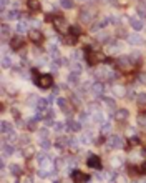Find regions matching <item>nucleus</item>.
<instances>
[{"label":"nucleus","instance_id":"f257e3e1","mask_svg":"<svg viewBox=\"0 0 146 183\" xmlns=\"http://www.w3.org/2000/svg\"><path fill=\"white\" fill-rule=\"evenodd\" d=\"M106 143H108L110 148H123V147H124V140L120 135H111Z\"/></svg>","mask_w":146,"mask_h":183},{"label":"nucleus","instance_id":"f03ea898","mask_svg":"<svg viewBox=\"0 0 146 183\" xmlns=\"http://www.w3.org/2000/svg\"><path fill=\"white\" fill-rule=\"evenodd\" d=\"M116 65H118L121 70H124V72H130V70H133V60H131L130 57H120Z\"/></svg>","mask_w":146,"mask_h":183},{"label":"nucleus","instance_id":"7ed1b4c3","mask_svg":"<svg viewBox=\"0 0 146 183\" xmlns=\"http://www.w3.org/2000/svg\"><path fill=\"white\" fill-rule=\"evenodd\" d=\"M52 85H53L52 75H48V73H43V75L38 77V87H40V88H50Z\"/></svg>","mask_w":146,"mask_h":183},{"label":"nucleus","instance_id":"20e7f679","mask_svg":"<svg viewBox=\"0 0 146 183\" xmlns=\"http://www.w3.org/2000/svg\"><path fill=\"white\" fill-rule=\"evenodd\" d=\"M72 180L75 183H87L90 180V177H88L87 173H83V171H80V170H73L72 171Z\"/></svg>","mask_w":146,"mask_h":183},{"label":"nucleus","instance_id":"39448f33","mask_svg":"<svg viewBox=\"0 0 146 183\" xmlns=\"http://www.w3.org/2000/svg\"><path fill=\"white\" fill-rule=\"evenodd\" d=\"M53 25H55L56 32H60V33H63L66 30V27H68L63 17H53Z\"/></svg>","mask_w":146,"mask_h":183},{"label":"nucleus","instance_id":"423d86ee","mask_svg":"<svg viewBox=\"0 0 146 183\" xmlns=\"http://www.w3.org/2000/svg\"><path fill=\"white\" fill-rule=\"evenodd\" d=\"M87 165L90 168H97V170H100V168H101V160H100V157H97V155H90V157L87 158Z\"/></svg>","mask_w":146,"mask_h":183},{"label":"nucleus","instance_id":"0eeeda50","mask_svg":"<svg viewBox=\"0 0 146 183\" xmlns=\"http://www.w3.org/2000/svg\"><path fill=\"white\" fill-rule=\"evenodd\" d=\"M90 92L95 95V97H100V95H101L103 92H105V85H103L101 82H95V83H91Z\"/></svg>","mask_w":146,"mask_h":183},{"label":"nucleus","instance_id":"6e6552de","mask_svg":"<svg viewBox=\"0 0 146 183\" xmlns=\"http://www.w3.org/2000/svg\"><path fill=\"white\" fill-rule=\"evenodd\" d=\"M28 37H30V40L33 42V43H42V40H43V35L38 30H30L28 32Z\"/></svg>","mask_w":146,"mask_h":183},{"label":"nucleus","instance_id":"1a4fd4ad","mask_svg":"<svg viewBox=\"0 0 146 183\" xmlns=\"http://www.w3.org/2000/svg\"><path fill=\"white\" fill-rule=\"evenodd\" d=\"M80 19H81V22L88 23V22H91V20L95 19V12L93 10H83V12L80 13Z\"/></svg>","mask_w":146,"mask_h":183},{"label":"nucleus","instance_id":"9d476101","mask_svg":"<svg viewBox=\"0 0 146 183\" xmlns=\"http://www.w3.org/2000/svg\"><path fill=\"white\" fill-rule=\"evenodd\" d=\"M128 117H130V112L124 110V108H120L118 112H115V118H116L118 122H126Z\"/></svg>","mask_w":146,"mask_h":183},{"label":"nucleus","instance_id":"9b49d317","mask_svg":"<svg viewBox=\"0 0 146 183\" xmlns=\"http://www.w3.org/2000/svg\"><path fill=\"white\" fill-rule=\"evenodd\" d=\"M66 128H68L70 132H80V130H81V123L75 122V120H72V118H68V120H66Z\"/></svg>","mask_w":146,"mask_h":183},{"label":"nucleus","instance_id":"f8f14e48","mask_svg":"<svg viewBox=\"0 0 146 183\" xmlns=\"http://www.w3.org/2000/svg\"><path fill=\"white\" fill-rule=\"evenodd\" d=\"M23 42L25 40L22 37H12V38H10V47H12L13 50H19V48H22Z\"/></svg>","mask_w":146,"mask_h":183},{"label":"nucleus","instance_id":"ddd939ff","mask_svg":"<svg viewBox=\"0 0 146 183\" xmlns=\"http://www.w3.org/2000/svg\"><path fill=\"white\" fill-rule=\"evenodd\" d=\"M130 25H131V29H134L136 32H140L144 27L143 22H141V19H138V17H131V19H130Z\"/></svg>","mask_w":146,"mask_h":183},{"label":"nucleus","instance_id":"4468645a","mask_svg":"<svg viewBox=\"0 0 146 183\" xmlns=\"http://www.w3.org/2000/svg\"><path fill=\"white\" fill-rule=\"evenodd\" d=\"M128 42H130L131 45H141L143 43V38L138 33H134V35H128Z\"/></svg>","mask_w":146,"mask_h":183},{"label":"nucleus","instance_id":"2eb2a0df","mask_svg":"<svg viewBox=\"0 0 146 183\" xmlns=\"http://www.w3.org/2000/svg\"><path fill=\"white\" fill-rule=\"evenodd\" d=\"M27 5L32 12H38V10H40V2H38V0H28Z\"/></svg>","mask_w":146,"mask_h":183},{"label":"nucleus","instance_id":"dca6fc26","mask_svg":"<svg viewBox=\"0 0 146 183\" xmlns=\"http://www.w3.org/2000/svg\"><path fill=\"white\" fill-rule=\"evenodd\" d=\"M37 161H38V165H42V167H47V165L50 163V161H48V157H47L45 153L37 155Z\"/></svg>","mask_w":146,"mask_h":183},{"label":"nucleus","instance_id":"f3484780","mask_svg":"<svg viewBox=\"0 0 146 183\" xmlns=\"http://www.w3.org/2000/svg\"><path fill=\"white\" fill-rule=\"evenodd\" d=\"M103 105H105L108 110H115V100L108 97H103Z\"/></svg>","mask_w":146,"mask_h":183},{"label":"nucleus","instance_id":"a211bd4d","mask_svg":"<svg viewBox=\"0 0 146 183\" xmlns=\"http://www.w3.org/2000/svg\"><path fill=\"white\" fill-rule=\"evenodd\" d=\"M2 148H3V153H5V155H13V152H15L13 145H10V143H7V142H3Z\"/></svg>","mask_w":146,"mask_h":183},{"label":"nucleus","instance_id":"6ab92c4d","mask_svg":"<svg viewBox=\"0 0 146 183\" xmlns=\"http://www.w3.org/2000/svg\"><path fill=\"white\" fill-rule=\"evenodd\" d=\"M38 100H40V98H38L37 95H30V97L27 98V105H28V107H37Z\"/></svg>","mask_w":146,"mask_h":183},{"label":"nucleus","instance_id":"aec40b11","mask_svg":"<svg viewBox=\"0 0 146 183\" xmlns=\"http://www.w3.org/2000/svg\"><path fill=\"white\" fill-rule=\"evenodd\" d=\"M136 103L140 105V107H144V105H146V93H144V92L138 93V97H136Z\"/></svg>","mask_w":146,"mask_h":183},{"label":"nucleus","instance_id":"412c9836","mask_svg":"<svg viewBox=\"0 0 146 183\" xmlns=\"http://www.w3.org/2000/svg\"><path fill=\"white\" fill-rule=\"evenodd\" d=\"M48 103H50L48 100H45V98H40V100H38V103H37V108H38L40 112H43V110H47Z\"/></svg>","mask_w":146,"mask_h":183},{"label":"nucleus","instance_id":"4be33fe9","mask_svg":"<svg viewBox=\"0 0 146 183\" xmlns=\"http://www.w3.org/2000/svg\"><path fill=\"white\" fill-rule=\"evenodd\" d=\"M33 153H35V148L32 145H27V148H23V157L25 158H32Z\"/></svg>","mask_w":146,"mask_h":183},{"label":"nucleus","instance_id":"5701e85b","mask_svg":"<svg viewBox=\"0 0 146 183\" xmlns=\"http://www.w3.org/2000/svg\"><path fill=\"white\" fill-rule=\"evenodd\" d=\"M48 54L52 55L55 60H58V57H60V52H58V48L55 47V45H50V48H48Z\"/></svg>","mask_w":146,"mask_h":183},{"label":"nucleus","instance_id":"b1692460","mask_svg":"<svg viewBox=\"0 0 146 183\" xmlns=\"http://www.w3.org/2000/svg\"><path fill=\"white\" fill-rule=\"evenodd\" d=\"M10 132H13V130H12V125H10L8 122H5V120H3V122H2V133L8 135Z\"/></svg>","mask_w":146,"mask_h":183},{"label":"nucleus","instance_id":"393cba45","mask_svg":"<svg viewBox=\"0 0 146 183\" xmlns=\"http://www.w3.org/2000/svg\"><path fill=\"white\" fill-rule=\"evenodd\" d=\"M83 70V65H81L80 62H75V63H72V73H78L80 75V72Z\"/></svg>","mask_w":146,"mask_h":183},{"label":"nucleus","instance_id":"a878e982","mask_svg":"<svg viewBox=\"0 0 146 183\" xmlns=\"http://www.w3.org/2000/svg\"><path fill=\"white\" fill-rule=\"evenodd\" d=\"M7 17H8V20H17V19H20V17H22V13H20L19 10H10Z\"/></svg>","mask_w":146,"mask_h":183},{"label":"nucleus","instance_id":"bb28decb","mask_svg":"<svg viewBox=\"0 0 146 183\" xmlns=\"http://www.w3.org/2000/svg\"><path fill=\"white\" fill-rule=\"evenodd\" d=\"M78 82H80V77H78V73H70L68 83H72V85H78Z\"/></svg>","mask_w":146,"mask_h":183},{"label":"nucleus","instance_id":"cd10ccee","mask_svg":"<svg viewBox=\"0 0 146 183\" xmlns=\"http://www.w3.org/2000/svg\"><path fill=\"white\" fill-rule=\"evenodd\" d=\"M120 50H121V45H120V43H115V42H113V43L108 47V52H110V54H116V52H120Z\"/></svg>","mask_w":146,"mask_h":183},{"label":"nucleus","instance_id":"c85d7f7f","mask_svg":"<svg viewBox=\"0 0 146 183\" xmlns=\"http://www.w3.org/2000/svg\"><path fill=\"white\" fill-rule=\"evenodd\" d=\"M27 30H28V23L27 22H20L19 25H17V32H19V33H25Z\"/></svg>","mask_w":146,"mask_h":183},{"label":"nucleus","instance_id":"c756f323","mask_svg":"<svg viewBox=\"0 0 146 183\" xmlns=\"http://www.w3.org/2000/svg\"><path fill=\"white\" fill-rule=\"evenodd\" d=\"M10 173L15 175V177H19V175L22 173V168H20L19 165H10Z\"/></svg>","mask_w":146,"mask_h":183},{"label":"nucleus","instance_id":"7c9ffc66","mask_svg":"<svg viewBox=\"0 0 146 183\" xmlns=\"http://www.w3.org/2000/svg\"><path fill=\"white\" fill-rule=\"evenodd\" d=\"M2 40L3 42L8 40V27H7L5 23H2Z\"/></svg>","mask_w":146,"mask_h":183},{"label":"nucleus","instance_id":"2f4dec72","mask_svg":"<svg viewBox=\"0 0 146 183\" xmlns=\"http://www.w3.org/2000/svg\"><path fill=\"white\" fill-rule=\"evenodd\" d=\"M70 32H72V35L78 37V35L81 33V27L80 25H70Z\"/></svg>","mask_w":146,"mask_h":183},{"label":"nucleus","instance_id":"473e14b6","mask_svg":"<svg viewBox=\"0 0 146 183\" xmlns=\"http://www.w3.org/2000/svg\"><path fill=\"white\" fill-rule=\"evenodd\" d=\"M60 3H62V7L66 9V10L73 9V0H60Z\"/></svg>","mask_w":146,"mask_h":183},{"label":"nucleus","instance_id":"72a5a7b5","mask_svg":"<svg viewBox=\"0 0 146 183\" xmlns=\"http://www.w3.org/2000/svg\"><path fill=\"white\" fill-rule=\"evenodd\" d=\"M113 92H115V95H118V97H124V88H123L121 85L113 87Z\"/></svg>","mask_w":146,"mask_h":183},{"label":"nucleus","instance_id":"f704fd0d","mask_svg":"<svg viewBox=\"0 0 146 183\" xmlns=\"http://www.w3.org/2000/svg\"><path fill=\"white\" fill-rule=\"evenodd\" d=\"M110 132H111V125H110V123H103L101 125V133L103 135H108Z\"/></svg>","mask_w":146,"mask_h":183},{"label":"nucleus","instance_id":"c9c22d12","mask_svg":"<svg viewBox=\"0 0 146 183\" xmlns=\"http://www.w3.org/2000/svg\"><path fill=\"white\" fill-rule=\"evenodd\" d=\"M65 43L66 45H75L76 43V37H75V35H68V37L65 38Z\"/></svg>","mask_w":146,"mask_h":183},{"label":"nucleus","instance_id":"e433bc0d","mask_svg":"<svg viewBox=\"0 0 146 183\" xmlns=\"http://www.w3.org/2000/svg\"><path fill=\"white\" fill-rule=\"evenodd\" d=\"M38 136H40L42 140H47V138H48V130H47V128L38 130Z\"/></svg>","mask_w":146,"mask_h":183},{"label":"nucleus","instance_id":"4c0bfd02","mask_svg":"<svg viewBox=\"0 0 146 183\" xmlns=\"http://www.w3.org/2000/svg\"><path fill=\"white\" fill-rule=\"evenodd\" d=\"M93 117H95V122H100V123H106V122H105L106 118L103 117V113H100V112H97V113H95Z\"/></svg>","mask_w":146,"mask_h":183},{"label":"nucleus","instance_id":"58836bf2","mask_svg":"<svg viewBox=\"0 0 146 183\" xmlns=\"http://www.w3.org/2000/svg\"><path fill=\"white\" fill-rule=\"evenodd\" d=\"M56 103H58V107L62 108V110H63V108H66V107H68V102H66L65 98H58V100H56Z\"/></svg>","mask_w":146,"mask_h":183},{"label":"nucleus","instance_id":"ea45409f","mask_svg":"<svg viewBox=\"0 0 146 183\" xmlns=\"http://www.w3.org/2000/svg\"><path fill=\"white\" fill-rule=\"evenodd\" d=\"M10 65H12V60H10L8 57H3L2 58V67H3V68H8Z\"/></svg>","mask_w":146,"mask_h":183},{"label":"nucleus","instance_id":"a19ab883","mask_svg":"<svg viewBox=\"0 0 146 183\" xmlns=\"http://www.w3.org/2000/svg\"><path fill=\"white\" fill-rule=\"evenodd\" d=\"M37 175L40 178H47V177H50V173H47V170L45 168H40V170H37Z\"/></svg>","mask_w":146,"mask_h":183},{"label":"nucleus","instance_id":"79ce46f5","mask_svg":"<svg viewBox=\"0 0 146 183\" xmlns=\"http://www.w3.org/2000/svg\"><path fill=\"white\" fill-rule=\"evenodd\" d=\"M140 57H141V54H140L138 50L131 52V55H130V58H131V60H140Z\"/></svg>","mask_w":146,"mask_h":183},{"label":"nucleus","instance_id":"37998d69","mask_svg":"<svg viewBox=\"0 0 146 183\" xmlns=\"http://www.w3.org/2000/svg\"><path fill=\"white\" fill-rule=\"evenodd\" d=\"M35 122H37V120H35V118H32V120H28V122H27V126H28V128H30V130H35V128H37V125H35Z\"/></svg>","mask_w":146,"mask_h":183},{"label":"nucleus","instance_id":"c03bdc74","mask_svg":"<svg viewBox=\"0 0 146 183\" xmlns=\"http://www.w3.org/2000/svg\"><path fill=\"white\" fill-rule=\"evenodd\" d=\"M97 38H98V42H108V38H110V37H108L106 33H98V37H97Z\"/></svg>","mask_w":146,"mask_h":183},{"label":"nucleus","instance_id":"a18cd8bd","mask_svg":"<svg viewBox=\"0 0 146 183\" xmlns=\"http://www.w3.org/2000/svg\"><path fill=\"white\" fill-rule=\"evenodd\" d=\"M138 123H140L141 126H146V115H140V117H138Z\"/></svg>","mask_w":146,"mask_h":183},{"label":"nucleus","instance_id":"49530a36","mask_svg":"<svg viewBox=\"0 0 146 183\" xmlns=\"http://www.w3.org/2000/svg\"><path fill=\"white\" fill-rule=\"evenodd\" d=\"M138 12H140V17H146V7L140 5V7H138Z\"/></svg>","mask_w":146,"mask_h":183},{"label":"nucleus","instance_id":"de8ad7c7","mask_svg":"<svg viewBox=\"0 0 146 183\" xmlns=\"http://www.w3.org/2000/svg\"><path fill=\"white\" fill-rule=\"evenodd\" d=\"M53 128H55L56 132H63V128H65V125H62V123H53Z\"/></svg>","mask_w":146,"mask_h":183},{"label":"nucleus","instance_id":"09e8293b","mask_svg":"<svg viewBox=\"0 0 146 183\" xmlns=\"http://www.w3.org/2000/svg\"><path fill=\"white\" fill-rule=\"evenodd\" d=\"M138 82L146 85V73H140V75H138Z\"/></svg>","mask_w":146,"mask_h":183},{"label":"nucleus","instance_id":"8fccbe9b","mask_svg":"<svg viewBox=\"0 0 146 183\" xmlns=\"http://www.w3.org/2000/svg\"><path fill=\"white\" fill-rule=\"evenodd\" d=\"M130 143H131V147H138L140 145V140H138L136 136H133V138H130Z\"/></svg>","mask_w":146,"mask_h":183},{"label":"nucleus","instance_id":"3c124183","mask_svg":"<svg viewBox=\"0 0 146 183\" xmlns=\"http://www.w3.org/2000/svg\"><path fill=\"white\" fill-rule=\"evenodd\" d=\"M42 148H43V150L50 148V142H48V140H42Z\"/></svg>","mask_w":146,"mask_h":183},{"label":"nucleus","instance_id":"603ef678","mask_svg":"<svg viewBox=\"0 0 146 183\" xmlns=\"http://www.w3.org/2000/svg\"><path fill=\"white\" fill-rule=\"evenodd\" d=\"M8 140H10V142H15V140H17L15 132H10V133H8Z\"/></svg>","mask_w":146,"mask_h":183},{"label":"nucleus","instance_id":"864d4df0","mask_svg":"<svg viewBox=\"0 0 146 183\" xmlns=\"http://www.w3.org/2000/svg\"><path fill=\"white\" fill-rule=\"evenodd\" d=\"M103 3H108V5H118V0H103Z\"/></svg>","mask_w":146,"mask_h":183},{"label":"nucleus","instance_id":"5fc2aeb1","mask_svg":"<svg viewBox=\"0 0 146 183\" xmlns=\"http://www.w3.org/2000/svg\"><path fill=\"white\" fill-rule=\"evenodd\" d=\"M73 58H75V60H80V58H81V54H80V52H75V54H73Z\"/></svg>","mask_w":146,"mask_h":183},{"label":"nucleus","instance_id":"6e6d98bb","mask_svg":"<svg viewBox=\"0 0 146 183\" xmlns=\"http://www.w3.org/2000/svg\"><path fill=\"white\" fill-rule=\"evenodd\" d=\"M128 98H134V90H128Z\"/></svg>","mask_w":146,"mask_h":183},{"label":"nucleus","instance_id":"4d7b16f0","mask_svg":"<svg viewBox=\"0 0 146 183\" xmlns=\"http://www.w3.org/2000/svg\"><path fill=\"white\" fill-rule=\"evenodd\" d=\"M22 183H32V178L30 177H23L22 178Z\"/></svg>","mask_w":146,"mask_h":183},{"label":"nucleus","instance_id":"13d9d810","mask_svg":"<svg viewBox=\"0 0 146 183\" xmlns=\"http://www.w3.org/2000/svg\"><path fill=\"white\" fill-rule=\"evenodd\" d=\"M80 120H81V122H87V120H88V115H87V113H81Z\"/></svg>","mask_w":146,"mask_h":183},{"label":"nucleus","instance_id":"bf43d9fd","mask_svg":"<svg viewBox=\"0 0 146 183\" xmlns=\"http://www.w3.org/2000/svg\"><path fill=\"white\" fill-rule=\"evenodd\" d=\"M80 2H95V0H80Z\"/></svg>","mask_w":146,"mask_h":183},{"label":"nucleus","instance_id":"052dcab7","mask_svg":"<svg viewBox=\"0 0 146 183\" xmlns=\"http://www.w3.org/2000/svg\"><path fill=\"white\" fill-rule=\"evenodd\" d=\"M53 183H60V181H53Z\"/></svg>","mask_w":146,"mask_h":183}]
</instances>
